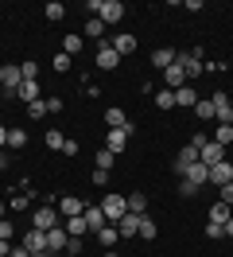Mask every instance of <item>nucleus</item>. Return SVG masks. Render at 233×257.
<instances>
[{
  "mask_svg": "<svg viewBox=\"0 0 233 257\" xmlns=\"http://www.w3.org/2000/svg\"><path fill=\"white\" fill-rule=\"evenodd\" d=\"M175 63L183 66L186 82H190V78H198V74H206V70H202V66H206V59H202V51H175Z\"/></svg>",
  "mask_w": 233,
  "mask_h": 257,
  "instance_id": "f257e3e1",
  "label": "nucleus"
},
{
  "mask_svg": "<svg viewBox=\"0 0 233 257\" xmlns=\"http://www.w3.org/2000/svg\"><path fill=\"white\" fill-rule=\"evenodd\" d=\"M101 210H105L109 226H117L124 214H128V195H105V199H101Z\"/></svg>",
  "mask_w": 233,
  "mask_h": 257,
  "instance_id": "f03ea898",
  "label": "nucleus"
},
{
  "mask_svg": "<svg viewBox=\"0 0 233 257\" xmlns=\"http://www.w3.org/2000/svg\"><path fill=\"white\" fill-rule=\"evenodd\" d=\"M132 133H136V128H132V121H128V125H124V128H109V133H105V148H109V152H113V156H121V152H124V145H128V137H132Z\"/></svg>",
  "mask_w": 233,
  "mask_h": 257,
  "instance_id": "7ed1b4c3",
  "label": "nucleus"
},
{
  "mask_svg": "<svg viewBox=\"0 0 233 257\" xmlns=\"http://www.w3.org/2000/svg\"><path fill=\"white\" fill-rule=\"evenodd\" d=\"M97 20H101V24H121L124 20V4L121 0H101V12H97Z\"/></svg>",
  "mask_w": 233,
  "mask_h": 257,
  "instance_id": "20e7f679",
  "label": "nucleus"
},
{
  "mask_svg": "<svg viewBox=\"0 0 233 257\" xmlns=\"http://www.w3.org/2000/svg\"><path fill=\"white\" fill-rule=\"evenodd\" d=\"M210 101H214V117H217V125H233V101H229V97L217 90Z\"/></svg>",
  "mask_w": 233,
  "mask_h": 257,
  "instance_id": "39448f33",
  "label": "nucleus"
},
{
  "mask_svg": "<svg viewBox=\"0 0 233 257\" xmlns=\"http://www.w3.org/2000/svg\"><path fill=\"white\" fill-rule=\"evenodd\" d=\"M225 160V148L217 145V141H206V145L198 148V164H206V168H214V164Z\"/></svg>",
  "mask_w": 233,
  "mask_h": 257,
  "instance_id": "423d86ee",
  "label": "nucleus"
},
{
  "mask_svg": "<svg viewBox=\"0 0 233 257\" xmlns=\"http://www.w3.org/2000/svg\"><path fill=\"white\" fill-rule=\"evenodd\" d=\"M66 245H70V234L62 230V226H55V230H47V253H66Z\"/></svg>",
  "mask_w": 233,
  "mask_h": 257,
  "instance_id": "0eeeda50",
  "label": "nucleus"
},
{
  "mask_svg": "<svg viewBox=\"0 0 233 257\" xmlns=\"http://www.w3.org/2000/svg\"><path fill=\"white\" fill-rule=\"evenodd\" d=\"M55 226H59V218H55V207H39L35 210V214H31V230H55Z\"/></svg>",
  "mask_w": 233,
  "mask_h": 257,
  "instance_id": "6e6552de",
  "label": "nucleus"
},
{
  "mask_svg": "<svg viewBox=\"0 0 233 257\" xmlns=\"http://www.w3.org/2000/svg\"><path fill=\"white\" fill-rule=\"evenodd\" d=\"M117 66H121V55L109 47V39H105V43L97 47V70H117Z\"/></svg>",
  "mask_w": 233,
  "mask_h": 257,
  "instance_id": "1a4fd4ad",
  "label": "nucleus"
},
{
  "mask_svg": "<svg viewBox=\"0 0 233 257\" xmlns=\"http://www.w3.org/2000/svg\"><path fill=\"white\" fill-rule=\"evenodd\" d=\"M179 179H190L194 187H202V183H210V168H206V164H186Z\"/></svg>",
  "mask_w": 233,
  "mask_h": 257,
  "instance_id": "9d476101",
  "label": "nucleus"
},
{
  "mask_svg": "<svg viewBox=\"0 0 233 257\" xmlns=\"http://www.w3.org/2000/svg\"><path fill=\"white\" fill-rule=\"evenodd\" d=\"M210 183H214V187H225V183H233V164H229V160L214 164V168H210Z\"/></svg>",
  "mask_w": 233,
  "mask_h": 257,
  "instance_id": "9b49d317",
  "label": "nucleus"
},
{
  "mask_svg": "<svg viewBox=\"0 0 233 257\" xmlns=\"http://www.w3.org/2000/svg\"><path fill=\"white\" fill-rule=\"evenodd\" d=\"M109 47L117 51V55H132V51H136V35H128V32H121V35H113V39H109Z\"/></svg>",
  "mask_w": 233,
  "mask_h": 257,
  "instance_id": "f8f14e48",
  "label": "nucleus"
},
{
  "mask_svg": "<svg viewBox=\"0 0 233 257\" xmlns=\"http://www.w3.org/2000/svg\"><path fill=\"white\" fill-rule=\"evenodd\" d=\"M28 253H39V249H47V234L43 230H24V241H20Z\"/></svg>",
  "mask_w": 233,
  "mask_h": 257,
  "instance_id": "ddd939ff",
  "label": "nucleus"
},
{
  "mask_svg": "<svg viewBox=\"0 0 233 257\" xmlns=\"http://www.w3.org/2000/svg\"><path fill=\"white\" fill-rule=\"evenodd\" d=\"M163 86H167V90H183V86H186V74H183V66H179V63H171L167 70H163Z\"/></svg>",
  "mask_w": 233,
  "mask_h": 257,
  "instance_id": "4468645a",
  "label": "nucleus"
},
{
  "mask_svg": "<svg viewBox=\"0 0 233 257\" xmlns=\"http://www.w3.org/2000/svg\"><path fill=\"white\" fill-rule=\"evenodd\" d=\"M16 101H43V90H39V82H20V90H16Z\"/></svg>",
  "mask_w": 233,
  "mask_h": 257,
  "instance_id": "2eb2a0df",
  "label": "nucleus"
},
{
  "mask_svg": "<svg viewBox=\"0 0 233 257\" xmlns=\"http://www.w3.org/2000/svg\"><path fill=\"white\" fill-rule=\"evenodd\" d=\"M59 210L66 214V218H74V214H86V203H82L78 195H62V199H59Z\"/></svg>",
  "mask_w": 233,
  "mask_h": 257,
  "instance_id": "dca6fc26",
  "label": "nucleus"
},
{
  "mask_svg": "<svg viewBox=\"0 0 233 257\" xmlns=\"http://www.w3.org/2000/svg\"><path fill=\"white\" fill-rule=\"evenodd\" d=\"M82 218H86V226H90L93 234H97V230H101V226H109V218H105V210H101V207H90V203H86V214H82Z\"/></svg>",
  "mask_w": 233,
  "mask_h": 257,
  "instance_id": "f3484780",
  "label": "nucleus"
},
{
  "mask_svg": "<svg viewBox=\"0 0 233 257\" xmlns=\"http://www.w3.org/2000/svg\"><path fill=\"white\" fill-rule=\"evenodd\" d=\"M97 241H101V249H117L121 230H117V226H101V230H97Z\"/></svg>",
  "mask_w": 233,
  "mask_h": 257,
  "instance_id": "a211bd4d",
  "label": "nucleus"
},
{
  "mask_svg": "<svg viewBox=\"0 0 233 257\" xmlns=\"http://www.w3.org/2000/svg\"><path fill=\"white\" fill-rule=\"evenodd\" d=\"M117 230H121V238H136L140 234V214H124L121 222H117Z\"/></svg>",
  "mask_w": 233,
  "mask_h": 257,
  "instance_id": "6ab92c4d",
  "label": "nucleus"
},
{
  "mask_svg": "<svg viewBox=\"0 0 233 257\" xmlns=\"http://www.w3.org/2000/svg\"><path fill=\"white\" fill-rule=\"evenodd\" d=\"M171 63H175V51H171V47H159V51H152V66H155V70H167Z\"/></svg>",
  "mask_w": 233,
  "mask_h": 257,
  "instance_id": "aec40b11",
  "label": "nucleus"
},
{
  "mask_svg": "<svg viewBox=\"0 0 233 257\" xmlns=\"http://www.w3.org/2000/svg\"><path fill=\"white\" fill-rule=\"evenodd\" d=\"M105 125L109 128H124V125H128V117H124L121 105H109V109H105Z\"/></svg>",
  "mask_w": 233,
  "mask_h": 257,
  "instance_id": "412c9836",
  "label": "nucleus"
},
{
  "mask_svg": "<svg viewBox=\"0 0 233 257\" xmlns=\"http://www.w3.org/2000/svg\"><path fill=\"white\" fill-rule=\"evenodd\" d=\"M175 105H190V109L198 105V94H194V86H190V82H186L183 90H175Z\"/></svg>",
  "mask_w": 233,
  "mask_h": 257,
  "instance_id": "4be33fe9",
  "label": "nucleus"
},
{
  "mask_svg": "<svg viewBox=\"0 0 233 257\" xmlns=\"http://www.w3.org/2000/svg\"><path fill=\"white\" fill-rule=\"evenodd\" d=\"M8 152H20V148H28V133L24 128H8Z\"/></svg>",
  "mask_w": 233,
  "mask_h": 257,
  "instance_id": "5701e85b",
  "label": "nucleus"
},
{
  "mask_svg": "<svg viewBox=\"0 0 233 257\" xmlns=\"http://www.w3.org/2000/svg\"><path fill=\"white\" fill-rule=\"evenodd\" d=\"M186 164H198V148H194V145H186L183 152H179V160H175V172H179V176H183Z\"/></svg>",
  "mask_w": 233,
  "mask_h": 257,
  "instance_id": "b1692460",
  "label": "nucleus"
},
{
  "mask_svg": "<svg viewBox=\"0 0 233 257\" xmlns=\"http://www.w3.org/2000/svg\"><path fill=\"white\" fill-rule=\"evenodd\" d=\"M229 210H233V207H225V203H221V199H217L214 207H210V222H217V226H225V222H229V218H233Z\"/></svg>",
  "mask_w": 233,
  "mask_h": 257,
  "instance_id": "393cba45",
  "label": "nucleus"
},
{
  "mask_svg": "<svg viewBox=\"0 0 233 257\" xmlns=\"http://www.w3.org/2000/svg\"><path fill=\"white\" fill-rule=\"evenodd\" d=\"M62 230H66L70 238H82L90 226H86V218H82V214H74V218H66V226H62Z\"/></svg>",
  "mask_w": 233,
  "mask_h": 257,
  "instance_id": "a878e982",
  "label": "nucleus"
},
{
  "mask_svg": "<svg viewBox=\"0 0 233 257\" xmlns=\"http://www.w3.org/2000/svg\"><path fill=\"white\" fill-rule=\"evenodd\" d=\"M128 214H140V218H144V214H148V195H128Z\"/></svg>",
  "mask_w": 233,
  "mask_h": 257,
  "instance_id": "bb28decb",
  "label": "nucleus"
},
{
  "mask_svg": "<svg viewBox=\"0 0 233 257\" xmlns=\"http://www.w3.org/2000/svg\"><path fill=\"white\" fill-rule=\"evenodd\" d=\"M152 101L159 105V109H175V90H167V86H163V90H155Z\"/></svg>",
  "mask_w": 233,
  "mask_h": 257,
  "instance_id": "cd10ccee",
  "label": "nucleus"
},
{
  "mask_svg": "<svg viewBox=\"0 0 233 257\" xmlns=\"http://www.w3.org/2000/svg\"><path fill=\"white\" fill-rule=\"evenodd\" d=\"M93 164H97L101 172H113V164H117V156H113L109 148H97V156H93Z\"/></svg>",
  "mask_w": 233,
  "mask_h": 257,
  "instance_id": "c85d7f7f",
  "label": "nucleus"
},
{
  "mask_svg": "<svg viewBox=\"0 0 233 257\" xmlns=\"http://www.w3.org/2000/svg\"><path fill=\"white\" fill-rule=\"evenodd\" d=\"M43 16L51 20V24H59V20L66 16V4H59V0H51V4H47V8H43Z\"/></svg>",
  "mask_w": 233,
  "mask_h": 257,
  "instance_id": "c756f323",
  "label": "nucleus"
},
{
  "mask_svg": "<svg viewBox=\"0 0 233 257\" xmlns=\"http://www.w3.org/2000/svg\"><path fill=\"white\" fill-rule=\"evenodd\" d=\"M43 145L51 148V152H62V145H66V137H62L59 128H51V133H47V137H43Z\"/></svg>",
  "mask_w": 233,
  "mask_h": 257,
  "instance_id": "7c9ffc66",
  "label": "nucleus"
},
{
  "mask_svg": "<svg viewBox=\"0 0 233 257\" xmlns=\"http://www.w3.org/2000/svg\"><path fill=\"white\" fill-rule=\"evenodd\" d=\"M155 234H159V226H155L152 218H148V214H144V218H140V234H136V238H144V241H152Z\"/></svg>",
  "mask_w": 233,
  "mask_h": 257,
  "instance_id": "2f4dec72",
  "label": "nucleus"
},
{
  "mask_svg": "<svg viewBox=\"0 0 233 257\" xmlns=\"http://www.w3.org/2000/svg\"><path fill=\"white\" fill-rule=\"evenodd\" d=\"M86 35H90V39H101V35H105V24H101L97 16H90L86 20ZM101 43H105V39H101Z\"/></svg>",
  "mask_w": 233,
  "mask_h": 257,
  "instance_id": "473e14b6",
  "label": "nucleus"
},
{
  "mask_svg": "<svg viewBox=\"0 0 233 257\" xmlns=\"http://www.w3.org/2000/svg\"><path fill=\"white\" fill-rule=\"evenodd\" d=\"M210 141H217V145H221V148H225V145H233V125H217Z\"/></svg>",
  "mask_w": 233,
  "mask_h": 257,
  "instance_id": "72a5a7b5",
  "label": "nucleus"
},
{
  "mask_svg": "<svg viewBox=\"0 0 233 257\" xmlns=\"http://www.w3.org/2000/svg\"><path fill=\"white\" fill-rule=\"evenodd\" d=\"M78 51H82V35H66V39H62V55H70V59H74Z\"/></svg>",
  "mask_w": 233,
  "mask_h": 257,
  "instance_id": "f704fd0d",
  "label": "nucleus"
},
{
  "mask_svg": "<svg viewBox=\"0 0 233 257\" xmlns=\"http://www.w3.org/2000/svg\"><path fill=\"white\" fill-rule=\"evenodd\" d=\"M194 113H198V121H210V117H214V101H210V97H198Z\"/></svg>",
  "mask_w": 233,
  "mask_h": 257,
  "instance_id": "c9c22d12",
  "label": "nucleus"
},
{
  "mask_svg": "<svg viewBox=\"0 0 233 257\" xmlns=\"http://www.w3.org/2000/svg\"><path fill=\"white\" fill-rule=\"evenodd\" d=\"M31 203V195H12V199H8V210H24Z\"/></svg>",
  "mask_w": 233,
  "mask_h": 257,
  "instance_id": "e433bc0d",
  "label": "nucleus"
},
{
  "mask_svg": "<svg viewBox=\"0 0 233 257\" xmlns=\"http://www.w3.org/2000/svg\"><path fill=\"white\" fill-rule=\"evenodd\" d=\"M28 117H35V121L47 117V101H31V105H28Z\"/></svg>",
  "mask_w": 233,
  "mask_h": 257,
  "instance_id": "4c0bfd02",
  "label": "nucleus"
},
{
  "mask_svg": "<svg viewBox=\"0 0 233 257\" xmlns=\"http://www.w3.org/2000/svg\"><path fill=\"white\" fill-rule=\"evenodd\" d=\"M179 195H186V199H190V195H198V187H194L190 179H179Z\"/></svg>",
  "mask_w": 233,
  "mask_h": 257,
  "instance_id": "58836bf2",
  "label": "nucleus"
},
{
  "mask_svg": "<svg viewBox=\"0 0 233 257\" xmlns=\"http://www.w3.org/2000/svg\"><path fill=\"white\" fill-rule=\"evenodd\" d=\"M217 199H221V203H225V207H233V183H225V187H217Z\"/></svg>",
  "mask_w": 233,
  "mask_h": 257,
  "instance_id": "ea45409f",
  "label": "nucleus"
},
{
  "mask_svg": "<svg viewBox=\"0 0 233 257\" xmlns=\"http://www.w3.org/2000/svg\"><path fill=\"white\" fill-rule=\"evenodd\" d=\"M55 70H59V74H62V70H70V55H62V51H59V55H55Z\"/></svg>",
  "mask_w": 233,
  "mask_h": 257,
  "instance_id": "a19ab883",
  "label": "nucleus"
},
{
  "mask_svg": "<svg viewBox=\"0 0 233 257\" xmlns=\"http://www.w3.org/2000/svg\"><path fill=\"white\" fill-rule=\"evenodd\" d=\"M12 234H16V226H12V222H8V218H0V238L8 241V238H12Z\"/></svg>",
  "mask_w": 233,
  "mask_h": 257,
  "instance_id": "79ce46f5",
  "label": "nucleus"
},
{
  "mask_svg": "<svg viewBox=\"0 0 233 257\" xmlns=\"http://www.w3.org/2000/svg\"><path fill=\"white\" fill-rule=\"evenodd\" d=\"M109 183V172H101V168H93V187H105Z\"/></svg>",
  "mask_w": 233,
  "mask_h": 257,
  "instance_id": "37998d69",
  "label": "nucleus"
},
{
  "mask_svg": "<svg viewBox=\"0 0 233 257\" xmlns=\"http://www.w3.org/2000/svg\"><path fill=\"white\" fill-rule=\"evenodd\" d=\"M47 101V113H62V97H43Z\"/></svg>",
  "mask_w": 233,
  "mask_h": 257,
  "instance_id": "c03bdc74",
  "label": "nucleus"
},
{
  "mask_svg": "<svg viewBox=\"0 0 233 257\" xmlns=\"http://www.w3.org/2000/svg\"><path fill=\"white\" fill-rule=\"evenodd\" d=\"M206 238H225V230H221L217 222H210V226H206Z\"/></svg>",
  "mask_w": 233,
  "mask_h": 257,
  "instance_id": "a18cd8bd",
  "label": "nucleus"
},
{
  "mask_svg": "<svg viewBox=\"0 0 233 257\" xmlns=\"http://www.w3.org/2000/svg\"><path fill=\"white\" fill-rule=\"evenodd\" d=\"M62 156H78V141H70V137H66V145H62Z\"/></svg>",
  "mask_w": 233,
  "mask_h": 257,
  "instance_id": "49530a36",
  "label": "nucleus"
},
{
  "mask_svg": "<svg viewBox=\"0 0 233 257\" xmlns=\"http://www.w3.org/2000/svg\"><path fill=\"white\" fill-rule=\"evenodd\" d=\"M0 257H12V245H8L4 238H0Z\"/></svg>",
  "mask_w": 233,
  "mask_h": 257,
  "instance_id": "de8ad7c7",
  "label": "nucleus"
},
{
  "mask_svg": "<svg viewBox=\"0 0 233 257\" xmlns=\"http://www.w3.org/2000/svg\"><path fill=\"white\" fill-rule=\"evenodd\" d=\"M4 145H8V128L0 125V148H4Z\"/></svg>",
  "mask_w": 233,
  "mask_h": 257,
  "instance_id": "09e8293b",
  "label": "nucleus"
},
{
  "mask_svg": "<svg viewBox=\"0 0 233 257\" xmlns=\"http://www.w3.org/2000/svg\"><path fill=\"white\" fill-rule=\"evenodd\" d=\"M12 257H28V249H24V245H16V249H12Z\"/></svg>",
  "mask_w": 233,
  "mask_h": 257,
  "instance_id": "8fccbe9b",
  "label": "nucleus"
},
{
  "mask_svg": "<svg viewBox=\"0 0 233 257\" xmlns=\"http://www.w3.org/2000/svg\"><path fill=\"white\" fill-rule=\"evenodd\" d=\"M221 230H225V238H233V218H229L225 226H221Z\"/></svg>",
  "mask_w": 233,
  "mask_h": 257,
  "instance_id": "3c124183",
  "label": "nucleus"
},
{
  "mask_svg": "<svg viewBox=\"0 0 233 257\" xmlns=\"http://www.w3.org/2000/svg\"><path fill=\"white\" fill-rule=\"evenodd\" d=\"M28 257H55V253H47V249H39V253H28Z\"/></svg>",
  "mask_w": 233,
  "mask_h": 257,
  "instance_id": "603ef678",
  "label": "nucleus"
},
{
  "mask_svg": "<svg viewBox=\"0 0 233 257\" xmlns=\"http://www.w3.org/2000/svg\"><path fill=\"white\" fill-rule=\"evenodd\" d=\"M0 168H8V156H4V148H0Z\"/></svg>",
  "mask_w": 233,
  "mask_h": 257,
  "instance_id": "864d4df0",
  "label": "nucleus"
},
{
  "mask_svg": "<svg viewBox=\"0 0 233 257\" xmlns=\"http://www.w3.org/2000/svg\"><path fill=\"white\" fill-rule=\"evenodd\" d=\"M101 257H121V253H117V249H105V253H101Z\"/></svg>",
  "mask_w": 233,
  "mask_h": 257,
  "instance_id": "5fc2aeb1",
  "label": "nucleus"
},
{
  "mask_svg": "<svg viewBox=\"0 0 233 257\" xmlns=\"http://www.w3.org/2000/svg\"><path fill=\"white\" fill-rule=\"evenodd\" d=\"M4 214H8V203H0V218H4Z\"/></svg>",
  "mask_w": 233,
  "mask_h": 257,
  "instance_id": "6e6d98bb",
  "label": "nucleus"
},
{
  "mask_svg": "<svg viewBox=\"0 0 233 257\" xmlns=\"http://www.w3.org/2000/svg\"><path fill=\"white\" fill-rule=\"evenodd\" d=\"M59 257H82V253H59Z\"/></svg>",
  "mask_w": 233,
  "mask_h": 257,
  "instance_id": "4d7b16f0",
  "label": "nucleus"
}]
</instances>
